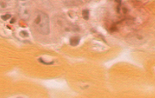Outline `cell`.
Here are the masks:
<instances>
[{"mask_svg": "<svg viewBox=\"0 0 155 98\" xmlns=\"http://www.w3.org/2000/svg\"><path fill=\"white\" fill-rule=\"evenodd\" d=\"M12 5V2L10 1H0V11H4L8 9Z\"/></svg>", "mask_w": 155, "mask_h": 98, "instance_id": "3", "label": "cell"}, {"mask_svg": "<svg viewBox=\"0 0 155 98\" xmlns=\"http://www.w3.org/2000/svg\"><path fill=\"white\" fill-rule=\"evenodd\" d=\"M22 5L24 6V7L20 8V16L22 18L27 20L30 17V10L27 6L28 2H24L22 4Z\"/></svg>", "mask_w": 155, "mask_h": 98, "instance_id": "2", "label": "cell"}, {"mask_svg": "<svg viewBox=\"0 0 155 98\" xmlns=\"http://www.w3.org/2000/svg\"><path fill=\"white\" fill-rule=\"evenodd\" d=\"M80 41V38L78 36H73L70 39V44L72 46H76L79 44Z\"/></svg>", "mask_w": 155, "mask_h": 98, "instance_id": "4", "label": "cell"}, {"mask_svg": "<svg viewBox=\"0 0 155 98\" xmlns=\"http://www.w3.org/2000/svg\"><path fill=\"white\" fill-rule=\"evenodd\" d=\"M82 16H83V18L85 19V20H88V18H89V11L88 10H82Z\"/></svg>", "mask_w": 155, "mask_h": 98, "instance_id": "5", "label": "cell"}, {"mask_svg": "<svg viewBox=\"0 0 155 98\" xmlns=\"http://www.w3.org/2000/svg\"><path fill=\"white\" fill-rule=\"evenodd\" d=\"M33 25L36 30L42 34L46 35L50 33L49 18L44 12L38 11L34 20Z\"/></svg>", "mask_w": 155, "mask_h": 98, "instance_id": "1", "label": "cell"}]
</instances>
